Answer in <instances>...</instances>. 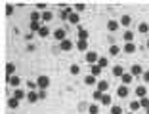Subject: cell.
Here are the masks:
<instances>
[{
    "instance_id": "obj_4",
    "label": "cell",
    "mask_w": 149,
    "mask_h": 114,
    "mask_svg": "<svg viewBox=\"0 0 149 114\" xmlns=\"http://www.w3.org/2000/svg\"><path fill=\"white\" fill-rule=\"evenodd\" d=\"M8 84L13 89H17L19 86H21V78H19V76H8Z\"/></svg>"
},
{
    "instance_id": "obj_17",
    "label": "cell",
    "mask_w": 149,
    "mask_h": 114,
    "mask_svg": "<svg viewBox=\"0 0 149 114\" xmlns=\"http://www.w3.org/2000/svg\"><path fill=\"white\" fill-rule=\"evenodd\" d=\"M52 19H54V13L50 12V10H44V12H42V21L48 23V21H52Z\"/></svg>"
},
{
    "instance_id": "obj_22",
    "label": "cell",
    "mask_w": 149,
    "mask_h": 114,
    "mask_svg": "<svg viewBox=\"0 0 149 114\" xmlns=\"http://www.w3.org/2000/svg\"><path fill=\"white\" fill-rule=\"evenodd\" d=\"M128 93H130V91H128V86H120V88L117 89L118 97H128Z\"/></svg>"
},
{
    "instance_id": "obj_12",
    "label": "cell",
    "mask_w": 149,
    "mask_h": 114,
    "mask_svg": "<svg viewBox=\"0 0 149 114\" xmlns=\"http://www.w3.org/2000/svg\"><path fill=\"white\" fill-rule=\"evenodd\" d=\"M67 21H69V23H73V25H79V23H80V15H79L77 12H73V13L69 15V19H67Z\"/></svg>"
},
{
    "instance_id": "obj_36",
    "label": "cell",
    "mask_w": 149,
    "mask_h": 114,
    "mask_svg": "<svg viewBox=\"0 0 149 114\" xmlns=\"http://www.w3.org/2000/svg\"><path fill=\"white\" fill-rule=\"evenodd\" d=\"M111 114H124V112H123V109H120L118 105H113L111 106Z\"/></svg>"
},
{
    "instance_id": "obj_15",
    "label": "cell",
    "mask_w": 149,
    "mask_h": 114,
    "mask_svg": "<svg viewBox=\"0 0 149 114\" xmlns=\"http://www.w3.org/2000/svg\"><path fill=\"white\" fill-rule=\"evenodd\" d=\"M88 38H90V32L82 27H79V40H88Z\"/></svg>"
},
{
    "instance_id": "obj_35",
    "label": "cell",
    "mask_w": 149,
    "mask_h": 114,
    "mask_svg": "<svg viewBox=\"0 0 149 114\" xmlns=\"http://www.w3.org/2000/svg\"><path fill=\"white\" fill-rule=\"evenodd\" d=\"M97 65H100L101 69H105V67L109 65V61H107V57H100V59H97Z\"/></svg>"
},
{
    "instance_id": "obj_3",
    "label": "cell",
    "mask_w": 149,
    "mask_h": 114,
    "mask_svg": "<svg viewBox=\"0 0 149 114\" xmlns=\"http://www.w3.org/2000/svg\"><path fill=\"white\" fill-rule=\"evenodd\" d=\"M97 59H100V55H97L96 52H88L86 53V63H88V65H96Z\"/></svg>"
},
{
    "instance_id": "obj_24",
    "label": "cell",
    "mask_w": 149,
    "mask_h": 114,
    "mask_svg": "<svg viewBox=\"0 0 149 114\" xmlns=\"http://www.w3.org/2000/svg\"><path fill=\"white\" fill-rule=\"evenodd\" d=\"M124 74V69L120 65H117V67H113V76H117V78H120V76Z\"/></svg>"
},
{
    "instance_id": "obj_29",
    "label": "cell",
    "mask_w": 149,
    "mask_h": 114,
    "mask_svg": "<svg viewBox=\"0 0 149 114\" xmlns=\"http://www.w3.org/2000/svg\"><path fill=\"white\" fill-rule=\"evenodd\" d=\"M138 31H140L141 34L149 32V23H140V25H138Z\"/></svg>"
},
{
    "instance_id": "obj_40",
    "label": "cell",
    "mask_w": 149,
    "mask_h": 114,
    "mask_svg": "<svg viewBox=\"0 0 149 114\" xmlns=\"http://www.w3.org/2000/svg\"><path fill=\"white\" fill-rule=\"evenodd\" d=\"M92 97H94V99H96V101H101V97H103V93H101V91H97V89H96Z\"/></svg>"
},
{
    "instance_id": "obj_21",
    "label": "cell",
    "mask_w": 149,
    "mask_h": 114,
    "mask_svg": "<svg viewBox=\"0 0 149 114\" xmlns=\"http://www.w3.org/2000/svg\"><path fill=\"white\" fill-rule=\"evenodd\" d=\"M136 44H134V42H128L126 46H124V53H136Z\"/></svg>"
},
{
    "instance_id": "obj_13",
    "label": "cell",
    "mask_w": 149,
    "mask_h": 114,
    "mask_svg": "<svg viewBox=\"0 0 149 114\" xmlns=\"http://www.w3.org/2000/svg\"><path fill=\"white\" fill-rule=\"evenodd\" d=\"M77 49L79 52H88V40H79L77 42Z\"/></svg>"
},
{
    "instance_id": "obj_7",
    "label": "cell",
    "mask_w": 149,
    "mask_h": 114,
    "mask_svg": "<svg viewBox=\"0 0 149 114\" xmlns=\"http://www.w3.org/2000/svg\"><path fill=\"white\" fill-rule=\"evenodd\" d=\"M27 101L33 103V105H35L36 101H40L38 99V91H27Z\"/></svg>"
},
{
    "instance_id": "obj_18",
    "label": "cell",
    "mask_w": 149,
    "mask_h": 114,
    "mask_svg": "<svg viewBox=\"0 0 149 114\" xmlns=\"http://www.w3.org/2000/svg\"><path fill=\"white\" fill-rule=\"evenodd\" d=\"M36 34H38L40 38H48V36H50V29H48L46 25H42V29H40V31L36 32Z\"/></svg>"
},
{
    "instance_id": "obj_39",
    "label": "cell",
    "mask_w": 149,
    "mask_h": 114,
    "mask_svg": "<svg viewBox=\"0 0 149 114\" xmlns=\"http://www.w3.org/2000/svg\"><path fill=\"white\" fill-rule=\"evenodd\" d=\"M4 8H6V15H13V6L12 4H6Z\"/></svg>"
},
{
    "instance_id": "obj_27",
    "label": "cell",
    "mask_w": 149,
    "mask_h": 114,
    "mask_svg": "<svg viewBox=\"0 0 149 114\" xmlns=\"http://www.w3.org/2000/svg\"><path fill=\"white\" fill-rule=\"evenodd\" d=\"M123 38H124V42H132V40H134V32L132 31H124V34H123Z\"/></svg>"
},
{
    "instance_id": "obj_32",
    "label": "cell",
    "mask_w": 149,
    "mask_h": 114,
    "mask_svg": "<svg viewBox=\"0 0 149 114\" xmlns=\"http://www.w3.org/2000/svg\"><path fill=\"white\" fill-rule=\"evenodd\" d=\"M88 114H100V105H90L88 106Z\"/></svg>"
},
{
    "instance_id": "obj_11",
    "label": "cell",
    "mask_w": 149,
    "mask_h": 114,
    "mask_svg": "<svg viewBox=\"0 0 149 114\" xmlns=\"http://www.w3.org/2000/svg\"><path fill=\"white\" fill-rule=\"evenodd\" d=\"M29 29H31V32L35 34V32H38L40 29H42V23H40V21H31V25H29Z\"/></svg>"
},
{
    "instance_id": "obj_38",
    "label": "cell",
    "mask_w": 149,
    "mask_h": 114,
    "mask_svg": "<svg viewBox=\"0 0 149 114\" xmlns=\"http://www.w3.org/2000/svg\"><path fill=\"white\" fill-rule=\"evenodd\" d=\"M140 105L143 106V109H147V106H149V99H147V97H141V99H140Z\"/></svg>"
},
{
    "instance_id": "obj_1",
    "label": "cell",
    "mask_w": 149,
    "mask_h": 114,
    "mask_svg": "<svg viewBox=\"0 0 149 114\" xmlns=\"http://www.w3.org/2000/svg\"><path fill=\"white\" fill-rule=\"evenodd\" d=\"M36 86H38V89H48V86H50V76L40 74L38 80H36Z\"/></svg>"
},
{
    "instance_id": "obj_26",
    "label": "cell",
    "mask_w": 149,
    "mask_h": 114,
    "mask_svg": "<svg viewBox=\"0 0 149 114\" xmlns=\"http://www.w3.org/2000/svg\"><path fill=\"white\" fill-rule=\"evenodd\" d=\"M96 80H97L96 76H92V74H88L86 78H84V84H86V86H94V84H97Z\"/></svg>"
},
{
    "instance_id": "obj_45",
    "label": "cell",
    "mask_w": 149,
    "mask_h": 114,
    "mask_svg": "<svg viewBox=\"0 0 149 114\" xmlns=\"http://www.w3.org/2000/svg\"><path fill=\"white\" fill-rule=\"evenodd\" d=\"M145 112H147V114H149V106H147V109H145Z\"/></svg>"
},
{
    "instance_id": "obj_8",
    "label": "cell",
    "mask_w": 149,
    "mask_h": 114,
    "mask_svg": "<svg viewBox=\"0 0 149 114\" xmlns=\"http://www.w3.org/2000/svg\"><path fill=\"white\" fill-rule=\"evenodd\" d=\"M130 74H132V76H141V74H143V69H141V65H132Z\"/></svg>"
},
{
    "instance_id": "obj_23",
    "label": "cell",
    "mask_w": 149,
    "mask_h": 114,
    "mask_svg": "<svg viewBox=\"0 0 149 114\" xmlns=\"http://www.w3.org/2000/svg\"><path fill=\"white\" fill-rule=\"evenodd\" d=\"M31 21H42V12H38V10L31 12Z\"/></svg>"
},
{
    "instance_id": "obj_14",
    "label": "cell",
    "mask_w": 149,
    "mask_h": 114,
    "mask_svg": "<svg viewBox=\"0 0 149 114\" xmlns=\"http://www.w3.org/2000/svg\"><path fill=\"white\" fill-rule=\"evenodd\" d=\"M8 106H10V109H12V110H15V109H17V106H19V99H15V97H10V99H8Z\"/></svg>"
},
{
    "instance_id": "obj_46",
    "label": "cell",
    "mask_w": 149,
    "mask_h": 114,
    "mask_svg": "<svg viewBox=\"0 0 149 114\" xmlns=\"http://www.w3.org/2000/svg\"><path fill=\"white\" fill-rule=\"evenodd\" d=\"M145 46H147V49H149V40H147V44H145Z\"/></svg>"
},
{
    "instance_id": "obj_33",
    "label": "cell",
    "mask_w": 149,
    "mask_h": 114,
    "mask_svg": "<svg viewBox=\"0 0 149 114\" xmlns=\"http://www.w3.org/2000/svg\"><path fill=\"white\" fill-rule=\"evenodd\" d=\"M101 105H111V95L109 93H103V97H101Z\"/></svg>"
},
{
    "instance_id": "obj_43",
    "label": "cell",
    "mask_w": 149,
    "mask_h": 114,
    "mask_svg": "<svg viewBox=\"0 0 149 114\" xmlns=\"http://www.w3.org/2000/svg\"><path fill=\"white\" fill-rule=\"evenodd\" d=\"M27 86H29V89H31V91H35V88H38V86H36V82H27Z\"/></svg>"
},
{
    "instance_id": "obj_6",
    "label": "cell",
    "mask_w": 149,
    "mask_h": 114,
    "mask_svg": "<svg viewBox=\"0 0 149 114\" xmlns=\"http://www.w3.org/2000/svg\"><path fill=\"white\" fill-rule=\"evenodd\" d=\"M96 86H97V91L101 93H107V89H109V82H105V80H100Z\"/></svg>"
},
{
    "instance_id": "obj_42",
    "label": "cell",
    "mask_w": 149,
    "mask_h": 114,
    "mask_svg": "<svg viewBox=\"0 0 149 114\" xmlns=\"http://www.w3.org/2000/svg\"><path fill=\"white\" fill-rule=\"evenodd\" d=\"M38 99H40V101L46 99V89H38Z\"/></svg>"
},
{
    "instance_id": "obj_25",
    "label": "cell",
    "mask_w": 149,
    "mask_h": 114,
    "mask_svg": "<svg viewBox=\"0 0 149 114\" xmlns=\"http://www.w3.org/2000/svg\"><path fill=\"white\" fill-rule=\"evenodd\" d=\"M118 23H120L123 27H130V23H132V17H130V15H123Z\"/></svg>"
},
{
    "instance_id": "obj_28",
    "label": "cell",
    "mask_w": 149,
    "mask_h": 114,
    "mask_svg": "<svg viewBox=\"0 0 149 114\" xmlns=\"http://www.w3.org/2000/svg\"><path fill=\"white\" fill-rule=\"evenodd\" d=\"M140 106H141V105H140V99H134V101H130V110H132V112H136Z\"/></svg>"
},
{
    "instance_id": "obj_47",
    "label": "cell",
    "mask_w": 149,
    "mask_h": 114,
    "mask_svg": "<svg viewBox=\"0 0 149 114\" xmlns=\"http://www.w3.org/2000/svg\"><path fill=\"white\" fill-rule=\"evenodd\" d=\"M130 114H134V112H130Z\"/></svg>"
},
{
    "instance_id": "obj_16",
    "label": "cell",
    "mask_w": 149,
    "mask_h": 114,
    "mask_svg": "<svg viewBox=\"0 0 149 114\" xmlns=\"http://www.w3.org/2000/svg\"><path fill=\"white\" fill-rule=\"evenodd\" d=\"M136 95L140 97V99L141 97H147V88H145V86H138L136 88Z\"/></svg>"
},
{
    "instance_id": "obj_20",
    "label": "cell",
    "mask_w": 149,
    "mask_h": 114,
    "mask_svg": "<svg viewBox=\"0 0 149 114\" xmlns=\"http://www.w3.org/2000/svg\"><path fill=\"white\" fill-rule=\"evenodd\" d=\"M13 97H15V99H19V101H21V99H27V93L23 91L21 88H17V89H15V91H13Z\"/></svg>"
},
{
    "instance_id": "obj_2",
    "label": "cell",
    "mask_w": 149,
    "mask_h": 114,
    "mask_svg": "<svg viewBox=\"0 0 149 114\" xmlns=\"http://www.w3.org/2000/svg\"><path fill=\"white\" fill-rule=\"evenodd\" d=\"M59 49H61V52H71V49H73V40L65 38L63 42H59Z\"/></svg>"
},
{
    "instance_id": "obj_37",
    "label": "cell",
    "mask_w": 149,
    "mask_h": 114,
    "mask_svg": "<svg viewBox=\"0 0 149 114\" xmlns=\"http://www.w3.org/2000/svg\"><path fill=\"white\" fill-rule=\"evenodd\" d=\"M71 74H74V76H77V74H79V72H80V67L79 65H71Z\"/></svg>"
},
{
    "instance_id": "obj_5",
    "label": "cell",
    "mask_w": 149,
    "mask_h": 114,
    "mask_svg": "<svg viewBox=\"0 0 149 114\" xmlns=\"http://www.w3.org/2000/svg\"><path fill=\"white\" fill-rule=\"evenodd\" d=\"M101 72H103V69H101V67L97 65V63H96V65H90V74H92V76L100 78V76H101Z\"/></svg>"
},
{
    "instance_id": "obj_44",
    "label": "cell",
    "mask_w": 149,
    "mask_h": 114,
    "mask_svg": "<svg viewBox=\"0 0 149 114\" xmlns=\"http://www.w3.org/2000/svg\"><path fill=\"white\" fill-rule=\"evenodd\" d=\"M141 76H143V80L149 84V70H143V74H141Z\"/></svg>"
},
{
    "instance_id": "obj_30",
    "label": "cell",
    "mask_w": 149,
    "mask_h": 114,
    "mask_svg": "<svg viewBox=\"0 0 149 114\" xmlns=\"http://www.w3.org/2000/svg\"><path fill=\"white\" fill-rule=\"evenodd\" d=\"M109 53L111 55H118V53H120V48H118L117 44H111L109 46Z\"/></svg>"
},
{
    "instance_id": "obj_10",
    "label": "cell",
    "mask_w": 149,
    "mask_h": 114,
    "mask_svg": "<svg viewBox=\"0 0 149 114\" xmlns=\"http://www.w3.org/2000/svg\"><path fill=\"white\" fill-rule=\"evenodd\" d=\"M54 38L63 42V40H65V29H56V31H54Z\"/></svg>"
},
{
    "instance_id": "obj_34",
    "label": "cell",
    "mask_w": 149,
    "mask_h": 114,
    "mask_svg": "<svg viewBox=\"0 0 149 114\" xmlns=\"http://www.w3.org/2000/svg\"><path fill=\"white\" fill-rule=\"evenodd\" d=\"M73 8H74V12L79 13V12H84V10H86V4H84V2H79V4H74Z\"/></svg>"
},
{
    "instance_id": "obj_31",
    "label": "cell",
    "mask_w": 149,
    "mask_h": 114,
    "mask_svg": "<svg viewBox=\"0 0 149 114\" xmlns=\"http://www.w3.org/2000/svg\"><path fill=\"white\" fill-rule=\"evenodd\" d=\"M120 78H123V84L126 86V84H132V80H134V76H132V74H126V72H124V74L120 76Z\"/></svg>"
},
{
    "instance_id": "obj_19",
    "label": "cell",
    "mask_w": 149,
    "mask_h": 114,
    "mask_svg": "<svg viewBox=\"0 0 149 114\" xmlns=\"http://www.w3.org/2000/svg\"><path fill=\"white\" fill-rule=\"evenodd\" d=\"M6 76H15V65H13V63H8V65H6Z\"/></svg>"
},
{
    "instance_id": "obj_9",
    "label": "cell",
    "mask_w": 149,
    "mask_h": 114,
    "mask_svg": "<svg viewBox=\"0 0 149 114\" xmlns=\"http://www.w3.org/2000/svg\"><path fill=\"white\" fill-rule=\"evenodd\" d=\"M118 25H120L118 21L111 19V21H107V31H109V32H115V31H118Z\"/></svg>"
},
{
    "instance_id": "obj_41",
    "label": "cell",
    "mask_w": 149,
    "mask_h": 114,
    "mask_svg": "<svg viewBox=\"0 0 149 114\" xmlns=\"http://www.w3.org/2000/svg\"><path fill=\"white\" fill-rule=\"evenodd\" d=\"M44 8H46V2H36V10L38 12H44Z\"/></svg>"
}]
</instances>
